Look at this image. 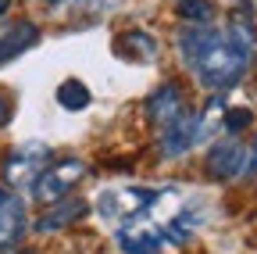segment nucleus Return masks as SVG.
I'll use <instances>...</instances> for the list:
<instances>
[{
	"label": "nucleus",
	"mask_w": 257,
	"mask_h": 254,
	"mask_svg": "<svg viewBox=\"0 0 257 254\" xmlns=\"http://www.w3.org/2000/svg\"><path fill=\"white\" fill-rule=\"evenodd\" d=\"M250 176H257V140L250 143Z\"/></svg>",
	"instance_id": "a211bd4d"
},
{
	"label": "nucleus",
	"mask_w": 257,
	"mask_h": 254,
	"mask_svg": "<svg viewBox=\"0 0 257 254\" xmlns=\"http://www.w3.org/2000/svg\"><path fill=\"white\" fill-rule=\"evenodd\" d=\"M143 111H147V118L157 125V129H165L168 122H175V118L186 111V93H182V86H179V82H161L150 97H147Z\"/></svg>",
	"instance_id": "1a4fd4ad"
},
{
	"label": "nucleus",
	"mask_w": 257,
	"mask_h": 254,
	"mask_svg": "<svg viewBox=\"0 0 257 254\" xmlns=\"http://www.w3.org/2000/svg\"><path fill=\"white\" fill-rule=\"evenodd\" d=\"M250 65H253V54L243 50L229 33H218L211 40V47L193 61L189 72L197 75V82L211 93V97H225L229 90H236L246 79Z\"/></svg>",
	"instance_id": "f257e3e1"
},
{
	"label": "nucleus",
	"mask_w": 257,
	"mask_h": 254,
	"mask_svg": "<svg viewBox=\"0 0 257 254\" xmlns=\"http://www.w3.org/2000/svg\"><path fill=\"white\" fill-rule=\"evenodd\" d=\"M8 8H11V0H0V18L8 15Z\"/></svg>",
	"instance_id": "aec40b11"
},
{
	"label": "nucleus",
	"mask_w": 257,
	"mask_h": 254,
	"mask_svg": "<svg viewBox=\"0 0 257 254\" xmlns=\"http://www.w3.org/2000/svg\"><path fill=\"white\" fill-rule=\"evenodd\" d=\"M36 43H40V29L32 22H15L8 33L0 36V65H8L11 57H18L22 50L36 47Z\"/></svg>",
	"instance_id": "f8f14e48"
},
{
	"label": "nucleus",
	"mask_w": 257,
	"mask_h": 254,
	"mask_svg": "<svg viewBox=\"0 0 257 254\" xmlns=\"http://www.w3.org/2000/svg\"><path fill=\"white\" fill-rule=\"evenodd\" d=\"M186 25H214V0H172Z\"/></svg>",
	"instance_id": "2eb2a0df"
},
{
	"label": "nucleus",
	"mask_w": 257,
	"mask_h": 254,
	"mask_svg": "<svg viewBox=\"0 0 257 254\" xmlns=\"http://www.w3.org/2000/svg\"><path fill=\"white\" fill-rule=\"evenodd\" d=\"M221 8H229V11H236V15H250V0H218Z\"/></svg>",
	"instance_id": "f3484780"
},
{
	"label": "nucleus",
	"mask_w": 257,
	"mask_h": 254,
	"mask_svg": "<svg viewBox=\"0 0 257 254\" xmlns=\"http://www.w3.org/2000/svg\"><path fill=\"white\" fill-rule=\"evenodd\" d=\"M114 50L128 61H147V57H157V40L150 33H143V29H136V33H125L114 43Z\"/></svg>",
	"instance_id": "ddd939ff"
},
{
	"label": "nucleus",
	"mask_w": 257,
	"mask_h": 254,
	"mask_svg": "<svg viewBox=\"0 0 257 254\" xmlns=\"http://www.w3.org/2000/svg\"><path fill=\"white\" fill-rule=\"evenodd\" d=\"M118 247L125 254H161L165 250V233H161L157 222H150L147 215H136L118 226Z\"/></svg>",
	"instance_id": "423d86ee"
},
{
	"label": "nucleus",
	"mask_w": 257,
	"mask_h": 254,
	"mask_svg": "<svg viewBox=\"0 0 257 254\" xmlns=\"http://www.w3.org/2000/svg\"><path fill=\"white\" fill-rule=\"evenodd\" d=\"M89 211H93L89 201H82V197H64V201H57L54 208H47V215L36 218V233H57V229H68V226H75V222H82Z\"/></svg>",
	"instance_id": "9d476101"
},
{
	"label": "nucleus",
	"mask_w": 257,
	"mask_h": 254,
	"mask_svg": "<svg viewBox=\"0 0 257 254\" xmlns=\"http://www.w3.org/2000/svg\"><path fill=\"white\" fill-rule=\"evenodd\" d=\"M86 176H89V165L82 161V157H61V161H54L36 183L29 186V194L40 204H57V201L68 197Z\"/></svg>",
	"instance_id": "f03ea898"
},
{
	"label": "nucleus",
	"mask_w": 257,
	"mask_h": 254,
	"mask_svg": "<svg viewBox=\"0 0 257 254\" xmlns=\"http://www.w3.org/2000/svg\"><path fill=\"white\" fill-rule=\"evenodd\" d=\"M54 165V150L47 143H22L8 154V161H4V186H32L47 168Z\"/></svg>",
	"instance_id": "20e7f679"
},
{
	"label": "nucleus",
	"mask_w": 257,
	"mask_h": 254,
	"mask_svg": "<svg viewBox=\"0 0 257 254\" xmlns=\"http://www.w3.org/2000/svg\"><path fill=\"white\" fill-rule=\"evenodd\" d=\"M50 4H61V0H50Z\"/></svg>",
	"instance_id": "412c9836"
},
{
	"label": "nucleus",
	"mask_w": 257,
	"mask_h": 254,
	"mask_svg": "<svg viewBox=\"0 0 257 254\" xmlns=\"http://www.w3.org/2000/svg\"><path fill=\"white\" fill-rule=\"evenodd\" d=\"M29 233V211L15 190L0 186V254L15 250Z\"/></svg>",
	"instance_id": "0eeeda50"
},
{
	"label": "nucleus",
	"mask_w": 257,
	"mask_h": 254,
	"mask_svg": "<svg viewBox=\"0 0 257 254\" xmlns=\"http://www.w3.org/2000/svg\"><path fill=\"white\" fill-rule=\"evenodd\" d=\"M157 201L154 190H143V186H121V190H104L100 197H96V211L111 222H128L136 215H147V208Z\"/></svg>",
	"instance_id": "39448f33"
},
{
	"label": "nucleus",
	"mask_w": 257,
	"mask_h": 254,
	"mask_svg": "<svg viewBox=\"0 0 257 254\" xmlns=\"http://www.w3.org/2000/svg\"><path fill=\"white\" fill-rule=\"evenodd\" d=\"M204 172L214 183H236V179L250 176V147L232 136L214 140L204 154Z\"/></svg>",
	"instance_id": "7ed1b4c3"
},
{
	"label": "nucleus",
	"mask_w": 257,
	"mask_h": 254,
	"mask_svg": "<svg viewBox=\"0 0 257 254\" xmlns=\"http://www.w3.org/2000/svg\"><path fill=\"white\" fill-rule=\"evenodd\" d=\"M4 122H8V101L0 97V125H4Z\"/></svg>",
	"instance_id": "6ab92c4d"
},
{
	"label": "nucleus",
	"mask_w": 257,
	"mask_h": 254,
	"mask_svg": "<svg viewBox=\"0 0 257 254\" xmlns=\"http://www.w3.org/2000/svg\"><path fill=\"white\" fill-rule=\"evenodd\" d=\"M22 254H32V250H22Z\"/></svg>",
	"instance_id": "4be33fe9"
},
{
	"label": "nucleus",
	"mask_w": 257,
	"mask_h": 254,
	"mask_svg": "<svg viewBox=\"0 0 257 254\" xmlns=\"http://www.w3.org/2000/svg\"><path fill=\"white\" fill-rule=\"evenodd\" d=\"M89 101H93V93L82 79H64L57 86V104L64 111H82V108H89Z\"/></svg>",
	"instance_id": "4468645a"
},
{
	"label": "nucleus",
	"mask_w": 257,
	"mask_h": 254,
	"mask_svg": "<svg viewBox=\"0 0 257 254\" xmlns=\"http://www.w3.org/2000/svg\"><path fill=\"white\" fill-rule=\"evenodd\" d=\"M221 33L218 25H182L179 29V36H175V43H179V54H182V61H186V68H193V61H197L207 47H211V40Z\"/></svg>",
	"instance_id": "9b49d317"
},
{
	"label": "nucleus",
	"mask_w": 257,
	"mask_h": 254,
	"mask_svg": "<svg viewBox=\"0 0 257 254\" xmlns=\"http://www.w3.org/2000/svg\"><path fill=\"white\" fill-rule=\"evenodd\" d=\"M193 147H197V111L186 108L175 122H168L165 129H157V150L161 157H186Z\"/></svg>",
	"instance_id": "6e6552de"
},
{
	"label": "nucleus",
	"mask_w": 257,
	"mask_h": 254,
	"mask_svg": "<svg viewBox=\"0 0 257 254\" xmlns=\"http://www.w3.org/2000/svg\"><path fill=\"white\" fill-rule=\"evenodd\" d=\"M253 125V111L250 108H225V115H221V133L225 136H239V133H246Z\"/></svg>",
	"instance_id": "dca6fc26"
}]
</instances>
